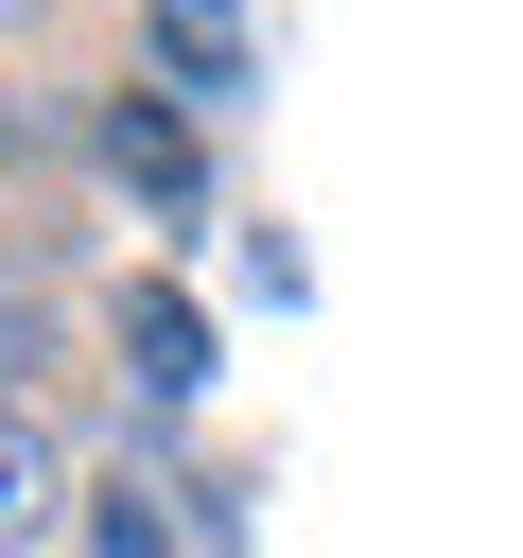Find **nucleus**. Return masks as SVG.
I'll list each match as a JSON object with an SVG mask.
<instances>
[{"label":"nucleus","instance_id":"2","mask_svg":"<svg viewBox=\"0 0 523 558\" xmlns=\"http://www.w3.org/2000/svg\"><path fill=\"white\" fill-rule=\"evenodd\" d=\"M87 436L35 401V384H0V558H87Z\"/></svg>","mask_w":523,"mask_h":558},{"label":"nucleus","instance_id":"5","mask_svg":"<svg viewBox=\"0 0 523 558\" xmlns=\"http://www.w3.org/2000/svg\"><path fill=\"white\" fill-rule=\"evenodd\" d=\"M52 17H87V0H0V35H52Z\"/></svg>","mask_w":523,"mask_h":558},{"label":"nucleus","instance_id":"1","mask_svg":"<svg viewBox=\"0 0 523 558\" xmlns=\"http://www.w3.org/2000/svg\"><path fill=\"white\" fill-rule=\"evenodd\" d=\"M52 105H70V174H87L105 209H139V227H192V209H209V122H192V105H174L139 52L70 70Z\"/></svg>","mask_w":523,"mask_h":558},{"label":"nucleus","instance_id":"4","mask_svg":"<svg viewBox=\"0 0 523 558\" xmlns=\"http://www.w3.org/2000/svg\"><path fill=\"white\" fill-rule=\"evenodd\" d=\"M105 349H122V384H139V401H157V418H174V401H192V384H209V331H192V314H174V296H105Z\"/></svg>","mask_w":523,"mask_h":558},{"label":"nucleus","instance_id":"3","mask_svg":"<svg viewBox=\"0 0 523 558\" xmlns=\"http://www.w3.org/2000/svg\"><path fill=\"white\" fill-rule=\"evenodd\" d=\"M122 52H139L192 122H227V105L262 87V17H244V0H122Z\"/></svg>","mask_w":523,"mask_h":558}]
</instances>
